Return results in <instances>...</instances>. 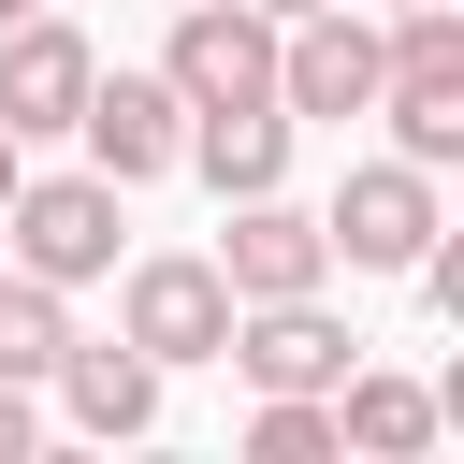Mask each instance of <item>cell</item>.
<instances>
[{
	"label": "cell",
	"instance_id": "ffe728a7",
	"mask_svg": "<svg viewBox=\"0 0 464 464\" xmlns=\"http://www.w3.org/2000/svg\"><path fill=\"white\" fill-rule=\"evenodd\" d=\"M377 14H406V0H377Z\"/></svg>",
	"mask_w": 464,
	"mask_h": 464
},
{
	"label": "cell",
	"instance_id": "52a82bcc",
	"mask_svg": "<svg viewBox=\"0 0 464 464\" xmlns=\"http://www.w3.org/2000/svg\"><path fill=\"white\" fill-rule=\"evenodd\" d=\"M218 362H232L246 392H334V377L362 362V334H348V319H334L319 290H290V304H232Z\"/></svg>",
	"mask_w": 464,
	"mask_h": 464
},
{
	"label": "cell",
	"instance_id": "8fae6325",
	"mask_svg": "<svg viewBox=\"0 0 464 464\" xmlns=\"http://www.w3.org/2000/svg\"><path fill=\"white\" fill-rule=\"evenodd\" d=\"M44 392H58V420H72V435H102V450H116V435H145V420H160V362H145V348H130V334H102V348H87V334H72V348H58V362H44Z\"/></svg>",
	"mask_w": 464,
	"mask_h": 464
},
{
	"label": "cell",
	"instance_id": "277c9868",
	"mask_svg": "<svg viewBox=\"0 0 464 464\" xmlns=\"http://www.w3.org/2000/svg\"><path fill=\"white\" fill-rule=\"evenodd\" d=\"M116 334L174 377V362H218V334H232V290H218V261L203 246H145V261H116Z\"/></svg>",
	"mask_w": 464,
	"mask_h": 464
},
{
	"label": "cell",
	"instance_id": "9a60e30c",
	"mask_svg": "<svg viewBox=\"0 0 464 464\" xmlns=\"http://www.w3.org/2000/svg\"><path fill=\"white\" fill-rule=\"evenodd\" d=\"M246 450H261V464H334V392H261Z\"/></svg>",
	"mask_w": 464,
	"mask_h": 464
},
{
	"label": "cell",
	"instance_id": "3957f363",
	"mask_svg": "<svg viewBox=\"0 0 464 464\" xmlns=\"http://www.w3.org/2000/svg\"><path fill=\"white\" fill-rule=\"evenodd\" d=\"M435 232H450V203H435L420 160H348V188L319 203V246H334L348 276H406Z\"/></svg>",
	"mask_w": 464,
	"mask_h": 464
},
{
	"label": "cell",
	"instance_id": "30bf717a",
	"mask_svg": "<svg viewBox=\"0 0 464 464\" xmlns=\"http://www.w3.org/2000/svg\"><path fill=\"white\" fill-rule=\"evenodd\" d=\"M87 72H102V58H87V29L29 0V14L0 29V130H14V145H44V130H72V102H87Z\"/></svg>",
	"mask_w": 464,
	"mask_h": 464
},
{
	"label": "cell",
	"instance_id": "5b68a950",
	"mask_svg": "<svg viewBox=\"0 0 464 464\" xmlns=\"http://www.w3.org/2000/svg\"><path fill=\"white\" fill-rule=\"evenodd\" d=\"M276 116H377V0H319L276 29Z\"/></svg>",
	"mask_w": 464,
	"mask_h": 464
},
{
	"label": "cell",
	"instance_id": "e0dca14e",
	"mask_svg": "<svg viewBox=\"0 0 464 464\" xmlns=\"http://www.w3.org/2000/svg\"><path fill=\"white\" fill-rule=\"evenodd\" d=\"M246 14H276V29H290V14H319V0H246Z\"/></svg>",
	"mask_w": 464,
	"mask_h": 464
},
{
	"label": "cell",
	"instance_id": "4fadbf2b",
	"mask_svg": "<svg viewBox=\"0 0 464 464\" xmlns=\"http://www.w3.org/2000/svg\"><path fill=\"white\" fill-rule=\"evenodd\" d=\"M435 392L420 377H377V362H348L334 377V450H377V464H406V450H435Z\"/></svg>",
	"mask_w": 464,
	"mask_h": 464
},
{
	"label": "cell",
	"instance_id": "d6986e66",
	"mask_svg": "<svg viewBox=\"0 0 464 464\" xmlns=\"http://www.w3.org/2000/svg\"><path fill=\"white\" fill-rule=\"evenodd\" d=\"M14 14H29V0H0V29H14Z\"/></svg>",
	"mask_w": 464,
	"mask_h": 464
},
{
	"label": "cell",
	"instance_id": "5bb4252c",
	"mask_svg": "<svg viewBox=\"0 0 464 464\" xmlns=\"http://www.w3.org/2000/svg\"><path fill=\"white\" fill-rule=\"evenodd\" d=\"M72 348V290H44V276H0V377H29L44 392V362Z\"/></svg>",
	"mask_w": 464,
	"mask_h": 464
},
{
	"label": "cell",
	"instance_id": "7a4b0ae2",
	"mask_svg": "<svg viewBox=\"0 0 464 464\" xmlns=\"http://www.w3.org/2000/svg\"><path fill=\"white\" fill-rule=\"evenodd\" d=\"M116 174H14L0 188V246H14V276H44V290H102L116 276Z\"/></svg>",
	"mask_w": 464,
	"mask_h": 464
},
{
	"label": "cell",
	"instance_id": "ac0fdd59",
	"mask_svg": "<svg viewBox=\"0 0 464 464\" xmlns=\"http://www.w3.org/2000/svg\"><path fill=\"white\" fill-rule=\"evenodd\" d=\"M14 174H29V160H14V130H0V188H14Z\"/></svg>",
	"mask_w": 464,
	"mask_h": 464
},
{
	"label": "cell",
	"instance_id": "8992f818",
	"mask_svg": "<svg viewBox=\"0 0 464 464\" xmlns=\"http://www.w3.org/2000/svg\"><path fill=\"white\" fill-rule=\"evenodd\" d=\"M160 87H174L188 116H246V102H276V14H246V0H174V58H160Z\"/></svg>",
	"mask_w": 464,
	"mask_h": 464
},
{
	"label": "cell",
	"instance_id": "7c38bea8",
	"mask_svg": "<svg viewBox=\"0 0 464 464\" xmlns=\"http://www.w3.org/2000/svg\"><path fill=\"white\" fill-rule=\"evenodd\" d=\"M290 130H304V116L246 102V116H188V145H174V160H188L218 203H246V188H290Z\"/></svg>",
	"mask_w": 464,
	"mask_h": 464
},
{
	"label": "cell",
	"instance_id": "ba28073f",
	"mask_svg": "<svg viewBox=\"0 0 464 464\" xmlns=\"http://www.w3.org/2000/svg\"><path fill=\"white\" fill-rule=\"evenodd\" d=\"M203 261H218V290H232V304H290V290H334V246H319V218H304L290 188H246V203H232V232H218Z\"/></svg>",
	"mask_w": 464,
	"mask_h": 464
},
{
	"label": "cell",
	"instance_id": "6da1fadb",
	"mask_svg": "<svg viewBox=\"0 0 464 464\" xmlns=\"http://www.w3.org/2000/svg\"><path fill=\"white\" fill-rule=\"evenodd\" d=\"M377 116H392V160H420V174L464 160V14L450 0L377 14Z\"/></svg>",
	"mask_w": 464,
	"mask_h": 464
},
{
	"label": "cell",
	"instance_id": "9c48e42d",
	"mask_svg": "<svg viewBox=\"0 0 464 464\" xmlns=\"http://www.w3.org/2000/svg\"><path fill=\"white\" fill-rule=\"evenodd\" d=\"M72 145H87V174L145 188V174H174V145H188V102H174L160 72H87V102H72Z\"/></svg>",
	"mask_w": 464,
	"mask_h": 464
},
{
	"label": "cell",
	"instance_id": "2e32d148",
	"mask_svg": "<svg viewBox=\"0 0 464 464\" xmlns=\"http://www.w3.org/2000/svg\"><path fill=\"white\" fill-rule=\"evenodd\" d=\"M44 450V406H29V377H0V464H29Z\"/></svg>",
	"mask_w": 464,
	"mask_h": 464
}]
</instances>
